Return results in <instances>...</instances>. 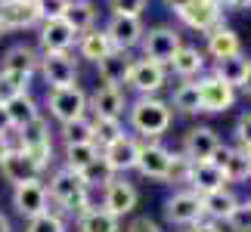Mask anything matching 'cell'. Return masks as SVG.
I'll use <instances>...</instances> for the list:
<instances>
[{
	"label": "cell",
	"instance_id": "10",
	"mask_svg": "<svg viewBox=\"0 0 251 232\" xmlns=\"http://www.w3.org/2000/svg\"><path fill=\"white\" fill-rule=\"evenodd\" d=\"M165 217H168V223H174V226L199 223V220L205 217V214H201V195L192 192V189H177L165 201Z\"/></svg>",
	"mask_w": 251,
	"mask_h": 232
},
{
	"label": "cell",
	"instance_id": "18",
	"mask_svg": "<svg viewBox=\"0 0 251 232\" xmlns=\"http://www.w3.org/2000/svg\"><path fill=\"white\" fill-rule=\"evenodd\" d=\"M105 161L112 164L115 173H127V170H137V158H140V139L130 137V133H124V137H118L115 142H109V146L102 149Z\"/></svg>",
	"mask_w": 251,
	"mask_h": 232
},
{
	"label": "cell",
	"instance_id": "49",
	"mask_svg": "<svg viewBox=\"0 0 251 232\" xmlns=\"http://www.w3.org/2000/svg\"><path fill=\"white\" fill-rule=\"evenodd\" d=\"M233 9H251V0H229Z\"/></svg>",
	"mask_w": 251,
	"mask_h": 232
},
{
	"label": "cell",
	"instance_id": "21",
	"mask_svg": "<svg viewBox=\"0 0 251 232\" xmlns=\"http://www.w3.org/2000/svg\"><path fill=\"white\" fill-rule=\"evenodd\" d=\"M217 149H220V137L211 127H192L183 137V155L189 161H211Z\"/></svg>",
	"mask_w": 251,
	"mask_h": 232
},
{
	"label": "cell",
	"instance_id": "16",
	"mask_svg": "<svg viewBox=\"0 0 251 232\" xmlns=\"http://www.w3.org/2000/svg\"><path fill=\"white\" fill-rule=\"evenodd\" d=\"M211 161L224 170L226 183H245V180H251V152L248 149H239V146L233 149V146H224V142H220V149L214 152Z\"/></svg>",
	"mask_w": 251,
	"mask_h": 232
},
{
	"label": "cell",
	"instance_id": "37",
	"mask_svg": "<svg viewBox=\"0 0 251 232\" xmlns=\"http://www.w3.org/2000/svg\"><path fill=\"white\" fill-rule=\"evenodd\" d=\"M59 137H62L65 146H72V142H93V121L84 115L78 121L59 124Z\"/></svg>",
	"mask_w": 251,
	"mask_h": 232
},
{
	"label": "cell",
	"instance_id": "42",
	"mask_svg": "<svg viewBox=\"0 0 251 232\" xmlns=\"http://www.w3.org/2000/svg\"><path fill=\"white\" fill-rule=\"evenodd\" d=\"M109 9L118 16H140L143 19V9H146V0H109Z\"/></svg>",
	"mask_w": 251,
	"mask_h": 232
},
{
	"label": "cell",
	"instance_id": "13",
	"mask_svg": "<svg viewBox=\"0 0 251 232\" xmlns=\"http://www.w3.org/2000/svg\"><path fill=\"white\" fill-rule=\"evenodd\" d=\"M137 201H140L137 186L127 183L124 177H115L109 186H105V192H102V208L112 210L118 220H124L127 214H133V210H137Z\"/></svg>",
	"mask_w": 251,
	"mask_h": 232
},
{
	"label": "cell",
	"instance_id": "20",
	"mask_svg": "<svg viewBox=\"0 0 251 232\" xmlns=\"http://www.w3.org/2000/svg\"><path fill=\"white\" fill-rule=\"evenodd\" d=\"M87 105L96 118H121L124 109H127V99H124L121 87H109V84H100L93 90V96H87Z\"/></svg>",
	"mask_w": 251,
	"mask_h": 232
},
{
	"label": "cell",
	"instance_id": "55",
	"mask_svg": "<svg viewBox=\"0 0 251 232\" xmlns=\"http://www.w3.org/2000/svg\"><path fill=\"white\" fill-rule=\"evenodd\" d=\"M248 205H251V198H248Z\"/></svg>",
	"mask_w": 251,
	"mask_h": 232
},
{
	"label": "cell",
	"instance_id": "15",
	"mask_svg": "<svg viewBox=\"0 0 251 232\" xmlns=\"http://www.w3.org/2000/svg\"><path fill=\"white\" fill-rule=\"evenodd\" d=\"M177 19L186 28H192V31H211V28L224 25V9H220L217 3H211V0H192V3H186L177 13Z\"/></svg>",
	"mask_w": 251,
	"mask_h": 232
},
{
	"label": "cell",
	"instance_id": "44",
	"mask_svg": "<svg viewBox=\"0 0 251 232\" xmlns=\"http://www.w3.org/2000/svg\"><path fill=\"white\" fill-rule=\"evenodd\" d=\"M127 232H161V226L155 220H149V217H137V220H130Z\"/></svg>",
	"mask_w": 251,
	"mask_h": 232
},
{
	"label": "cell",
	"instance_id": "39",
	"mask_svg": "<svg viewBox=\"0 0 251 232\" xmlns=\"http://www.w3.org/2000/svg\"><path fill=\"white\" fill-rule=\"evenodd\" d=\"M25 232H65V223L59 214H53V210H44V214H37L28 220Z\"/></svg>",
	"mask_w": 251,
	"mask_h": 232
},
{
	"label": "cell",
	"instance_id": "43",
	"mask_svg": "<svg viewBox=\"0 0 251 232\" xmlns=\"http://www.w3.org/2000/svg\"><path fill=\"white\" fill-rule=\"evenodd\" d=\"M236 142H239V149L251 152V112H245L242 118L236 121Z\"/></svg>",
	"mask_w": 251,
	"mask_h": 232
},
{
	"label": "cell",
	"instance_id": "34",
	"mask_svg": "<svg viewBox=\"0 0 251 232\" xmlns=\"http://www.w3.org/2000/svg\"><path fill=\"white\" fill-rule=\"evenodd\" d=\"M100 155H102V149L96 146V142H72V146H65V167L81 173L87 164H93Z\"/></svg>",
	"mask_w": 251,
	"mask_h": 232
},
{
	"label": "cell",
	"instance_id": "12",
	"mask_svg": "<svg viewBox=\"0 0 251 232\" xmlns=\"http://www.w3.org/2000/svg\"><path fill=\"white\" fill-rule=\"evenodd\" d=\"M168 81V65H161V62H152V59H133V69H130V77H127V84L137 90L140 96H155L161 87H165Z\"/></svg>",
	"mask_w": 251,
	"mask_h": 232
},
{
	"label": "cell",
	"instance_id": "19",
	"mask_svg": "<svg viewBox=\"0 0 251 232\" xmlns=\"http://www.w3.org/2000/svg\"><path fill=\"white\" fill-rule=\"evenodd\" d=\"M183 186L199 192V195H205V192H211V189L226 186V177H224V170H220L214 161H189L186 183H183Z\"/></svg>",
	"mask_w": 251,
	"mask_h": 232
},
{
	"label": "cell",
	"instance_id": "1",
	"mask_svg": "<svg viewBox=\"0 0 251 232\" xmlns=\"http://www.w3.org/2000/svg\"><path fill=\"white\" fill-rule=\"evenodd\" d=\"M47 192H50V201L62 210V214H75V217H78V214H84L87 208H93L90 189H87V183L81 180V173L72 170V167H65V164L59 170H53Z\"/></svg>",
	"mask_w": 251,
	"mask_h": 232
},
{
	"label": "cell",
	"instance_id": "45",
	"mask_svg": "<svg viewBox=\"0 0 251 232\" xmlns=\"http://www.w3.org/2000/svg\"><path fill=\"white\" fill-rule=\"evenodd\" d=\"M192 232H224V226H220V220H208V217H201L199 223H192Z\"/></svg>",
	"mask_w": 251,
	"mask_h": 232
},
{
	"label": "cell",
	"instance_id": "2",
	"mask_svg": "<svg viewBox=\"0 0 251 232\" xmlns=\"http://www.w3.org/2000/svg\"><path fill=\"white\" fill-rule=\"evenodd\" d=\"M130 127L146 139H158L161 133H168L171 121H174V109L171 102L158 99V96H140L137 102L127 109Z\"/></svg>",
	"mask_w": 251,
	"mask_h": 232
},
{
	"label": "cell",
	"instance_id": "53",
	"mask_svg": "<svg viewBox=\"0 0 251 232\" xmlns=\"http://www.w3.org/2000/svg\"><path fill=\"white\" fill-rule=\"evenodd\" d=\"M6 3H16V0H0V6H6Z\"/></svg>",
	"mask_w": 251,
	"mask_h": 232
},
{
	"label": "cell",
	"instance_id": "35",
	"mask_svg": "<svg viewBox=\"0 0 251 232\" xmlns=\"http://www.w3.org/2000/svg\"><path fill=\"white\" fill-rule=\"evenodd\" d=\"M118 177V173L112 170V164L105 161V155H100V158H96L93 164H87V167L81 170V180L87 183V189H96V186H109V183Z\"/></svg>",
	"mask_w": 251,
	"mask_h": 232
},
{
	"label": "cell",
	"instance_id": "40",
	"mask_svg": "<svg viewBox=\"0 0 251 232\" xmlns=\"http://www.w3.org/2000/svg\"><path fill=\"white\" fill-rule=\"evenodd\" d=\"M224 223H226L229 232H251V205L248 201H239L233 208V214H229Z\"/></svg>",
	"mask_w": 251,
	"mask_h": 232
},
{
	"label": "cell",
	"instance_id": "28",
	"mask_svg": "<svg viewBox=\"0 0 251 232\" xmlns=\"http://www.w3.org/2000/svg\"><path fill=\"white\" fill-rule=\"evenodd\" d=\"M171 69H174L177 77H183V81H192V77H199L201 71H205V53H201L199 46H186V44H183L180 50L174 53Z\"/></svg>",
	"mask_w": 251,
	"mask_h": 232
},
{
	"label": "cell",
	"instance_id": "26",
	"mask_svg": "<svg viewBox=\"0 0 251 232\" xmlns=\"http://www.w3.org/2000/svg\"><path fill=\"white\" fill-rule=\"evenodd\" d=\"M239 205V198H236V192L233 189H226V186H220V189H211L201 195V214H205L208 220H224L233 214V208Z\"/></svg>",
	"mask_w": 251,
	"mask_h": 232
},
{
	"label": "cell",
	"instance_id": "25",
	"mask_svg": "<svg viewBox=\"0 0 251 232\" xmlns=\"http://www.w3.org/2000/svg\"><path fill=\"white\" fill-rule=\"evenodd\" d=\"M0 22L6 31H25V28H34L41 22V16H37L34 0H16V3L0 6Z\"/></svg>",
	"mask_w": 251,
	"mask_h": 232
},
{
	"label": "cell",
	"instance_id": "52",
	"mask_svg": "<svg viewBox=\"0 0 251 232\" xmlns=\"http://www.w3.org/2000/svg\"><path fill=\"white\" fill-rule=\"evenodd\" d=\"M211 3H217L220 9H224V6H229V0H211Z\"/></svg>",
	"mask_w": 251,
	"mask_h": 232
},
{
	"label": "cell",
	"instance_id": "11",
	"mask_svg": "<svg viewBox=\"0 0 251 232\" xmlns=\"http://www.w3.org/2000/svg\"><path fill=\"white\" fill-rule=\"evenodd\" d=\"M199 96H201V112L208 115H224L236 102V87L224 84L217 74H208L199 81Z\"/></svg>",
	"mask_w": 251,
	"mask_h": 232
},
{
	"label": "cell",
	"instance_id": "36",
	"mask_svg": "<svg viewBox=\"0 0 251 232\" xmlns=\"http://www.w3.org/2000/svg\"><path fill=\"white\" fill-rule=\"evenodd\" d=\"M118 137H124L121 118H96V115H93V142H96V146L105 149L109 142H115Z\"/></svg>",
	"mask_w": 251,
	"mask_h": 232
},
{
	"label": "cell",
	"instance_id": "27",
	"mask_svg": "<svg viewBox=\"0 0 251 232\" xmlns=\"http://www.w3.org/2000/svg\"><path fill=\"white\" fill-rule=\"evenodd\" d=\"M3 112H6L9 124H13V130H22L25 124H31L34 118H41V105H37V99L28 90L19 93V96H13V99L3 105Z\"/></svg>",
	"mask_w": 251,
	"mask_h": 232
},
{
	"label": "cell",
	"instance_id": "47",
	"mask_svg": "<svg viewBox=\"0 0 251 232\" xmlns=\"http://www.w3.org/2000/svg\"><path fill=\"white\" fill-rule=\"evenodd\" d=\"M13 146H16V142L9 139V137H0V161H3V155H6L9 149H13Z\"/></svg>",
	"mask_w": 251,
	"mask_h": 232
},
{
	"label": "cell",
	"instance_id": "32",
	"mask_svg": "<svg viewBox=\"0 0 251 232\" xmlns=\"http://www.w3.org/2000/svg\"><path fill=\"white\" fill-rule=\"evenodd\" d=\"M65 22H69L78 34L90 31V28H96V6L90 0H72L69 9H65Z\"/></svg>",
	"mask_w": 251,
	"mask_h": 232
},
{
	"label": "cell",
	"instance_id": "29",
	"mask_svg": "<svg viewBox=\"0 0 251 232\" xmlns=\"http://www.w3.org/2000/svg\"><path fill=\"white\" fill-rule=\"evenodd\" d=\"M78 232H121V220L100 205L78 214Z\"/></svg>",
	"mask_w": 251,
	"mask_h": 232
},
{
	"label": "cell",
	"instance_id": "17",
	"mask_svg": "<svg viewBox=\"0 0 251 232\" xmlns=\"http://www.w3.org/2000/svg\"><path fill=\"white\" fill-rule=\"evenodd\" d=\"M37 44H41V53H69L78 44V31L65 19H50V22H41Z\"/></svg>",
	"mask_w": 251,
	"mask_h": 232
},
{
	"label": "cell",
	"instance_id": "48",
	"mask_svg": "<svg viewBox=\"0 0 251 232\" xmlns=\"http://www.w3.org/2000/svg\"><path fill=\"white\" fill-rule=\"evenodd\" d=\"M165 3H168V6L174 9V13H180V9L186 6V3H192V0H165Z\"/></svg>",
	"mask_w": 251,
	"mask_h": 232
},
{
	"label": "cell",
	"instance_id": "4",
	"mask_svg": "<svg viewBox=\"0 0 251 232\" xmlns=\"http://www.w3.org/2000/svg\"><path fill=\"white\" fill-rule=\"evenodd\" d=\"M47 109L59 124H69V121H78L87 115V93L81 90L78 84L72 87H56V90H47Z\"/></svg>",
	"mask_w": 251,
	"mask_h": 232
},
{
	"label": "cell",
	"instance_id": "51",
	"mask_svg": "<svg viewBox=\"0 0 251 232\" xmlns=\"http://www.w3.org/2000/svg\"><path fill=\"white\" fill-rule=\"evenodd\" d=\"M0 232H13V226H9V220L0 214Z\"/></svg>",
	"mask_w": 251,
	"mask_h": 232
},
{
	"label": "cell",
	"instance_id": "6",
	"mask_svg": "<svg viewBox=\"0 0 251 232\" xmlns=\"http://www.w3.org/2000/svg\"><path fill=\"white\" fill-rule=\"evenodd\" d=\"M37 71H41V77L47 81L50 90L78 84V62H75L72 53H41Z\"/></svg>",
	"mask_w": 251,
	"mask_h": 232
},
{
	"label": "cell",
	"instance_id": "14",
	"mask_svg": "<svg viewBox=\"0 0 251 232\" xmlns=\"http://www.w3.org/2000/svg\"><path fill=\"white\" fill-rule=\"evenodd\" d=\"M0 173H3V180L6 183H13V186H19V183H28V180H37L41 177V164H37L31 155H28L25 149H19L13 146L6 155H3V161H0Z\"/></svg>",
	"mask_w": 251,
	"mask_h": 232
},
{
	"label": "cell",
	"instance_id": "7",
	"mask_svg": "<svg viewBox=\"0 0 251 232\" xmlns=\"http://www.w3.org/2000/svg\"><path fill=\"white\" fill-rule=\"evenodd\" d=\"M13 208L25 220H31L37 214H44V210H50V192H47V183L37 177V180H28V183L13 186Z\"/></svg>",
	"mask_w": 251,
	"mask_h": 232
},
{
	"label": "cell",
	"instance_id": "50",
	"mask_svg": "<svg viewBox=\"0 0 251 232\" xmlns=\"http://www.w3.org/2000/svg\"><path fill=\"white\" fill-rule=\"evenodd\" d=\"M239 90H245V93L251 96V65H248V74H245V81H242V87H239Z\"/></svg>",
	"mask_w": 251,
	"mask_h": 232
},
{
	"label": "cell",
	"instance_id": "22",
	"mask_svg": "<svg viewBox=\"0 0 251 232\" xmlns=\"http://www.w3.org/2000/svg\"><path fill=\"white\" fill-rule=\"evenodd\" d=\"M130 69H133V56H130V50H112L109 56H102V59L96 62L100 81H102V84H109V87H121V84H127Z\"/></svg>",
	"mask_w": 251,
	"mask_h": 232
},
{
	"label": "cell",
	"instance_id": "3",
	"mask_svg": "<svg viewBox=\"0 0 251 232\" xmlns=\"http://www.w3.org/2000/svg\"><path fill=\"white\" fill-rule=\"evenodd\" d=\"M16 146L31 155V158L41 164V170H47L53 164V130H50V121L41 115V118H34L31 124H25L22 130H16Z\"/></svg>",
	"mask_w": 251,
	"mask_h": 232
},
{
	"label": "cell",
	"instance_id": "30",
	"mask_svg": "<svg viewBox=\"0 0 251 232\" xmlns=\"http://www.w3.org/2000/svg\"><path fill=\"white\" fill-rule=\"evenodd\" d=\"M78 53H81V59H90V62H100L102 56H109L115 46L109 41V34L102 31V28H90V31H84L78 34Z\"/></svg>",
	"mask_w": 251,
	"mask_h": 232
},
{
	"label": "cell",
	"instance_id": "41",
	"mask_svg": "<svg viewBox=\"0 0 251 232\" xmlns=\"http://www.w3.org/2000/svg\"><path fill=\"white\" fill-rule=\"evenodd\" d=\"M69 3H72V0H34L41 22H50V19H65V9H69Z\"/></svg>",
	"mask_w": 251,
	"mask_h": 232
},
{
	"label": "cell",
	"instance_id": "8",
	"mask_svg": "<svg viewBox=\"0 0 251 232\" xmlns=\"http://www.w3.org/2000/svg\"><path fill=\"white\" fill-rule=\"evenodd\" d=\"M140 46H143V56H146V59L171 65L174 53L183 46V41H180V31H174V28H168V25H158V28H152V31L143 34Z\"/></svg>",
	"mask_w": 251,
	"mask_h": 232
},
{
	"label": "cell",
	"instance_id": "38",
	"mask_svg": "<svg viewBox=\"0 0 251 232\" xmlns=\"http://www.w3.org/2000/svg\"><path fill=\"white\" fill-rule=\"evenodd\" d=\"M28 84H31V77L13 74V71H3V69H0V105H6V102L13 99V96H19V93H25Z\"/></svg>",
	"mask_w": 251,
	"mask_h": 232
},
{
	"label": "cell",
	"instance_id": "23",
	"mask_svg": "<svg viewBox=\"0 0 251 232\" xmlns=\"http://www.w3.org/2000/svg\"><path fill=\"white\" fill-rule=\"evenodd\" d=\"M205 50L214 62H220V59H226V56L242 53V41H239V34L229 25H217L205 34Z\"/></svg>",
	"mask_w": 251,
	"mask_h": 232
},
{
	"label": "cell",
	"instance_id": "9",
	"mask_svg": "<svg viewBox=\"0 0 251 232\" xmlns=\"http://www.w3.org/2000/svg\"><path fill=\"white\" fill-rule=\"evenodd\" d=\"M102 31L109 34V41H112L115 50H133V46L143 44L146 25H143L140 16H118V13H112Z\"/></svg>",
	"mask_w": 251,
	"mask_h": 232
},
{
	"label": "cell",
	"instance_id": "24",
	"mask_svg": "<svg viewBox=\"0 0 251 232\" xmlns=\"http://www.w3.org/2000/svg\"><path fill=\"white\" fill-rule=\"evenodd\" d=\"M37 65H41V53H37L34 46H28V44H13L3 53V59H0V69L3 71L25 74V77H31L37 71Z\"/></svg>",
	"mask_w": 251,
	"mask_h": 232
},
{
	"label": "cell",
	"instance_id": "31",
	"mask_svg": "<svg viewBox=\"0 0 251 232\" xmlns=\"http://www.w3.org/2000/svg\"><path fill=\"white\" fill-rule=\"evenodd\" d=\"M248 65H251V62L245 59L242 53H239V56H226V59H220V62L214 65V74H217L224 84H229V87H236V90H239V87H242V81H245V74H248Z\"/></svg>",
	"mask_w": 251,
	"mask_h": 232
},
{
	"label": "cell",
	"instance_id": "5",
	"mask_svg": "<svg viewBox=\"0 0 251 232\" xmlns=\"http://www.w3.org/2000/svg\"><path fill=\"white\" fill-rule=\"evenodd\" d=\"M171 167H174V152H171L168 146H161L158 139L140 142V158H137L140 177L168 183V180H171Z\"/></svg>",
	"mask_w": 251,
	"mask_h": 232
},
{
	"label": "cell",
	"instance_id": "33",
	"mask_svg": "<svg viewBox=\"0 0 251 232\" xmlns=\"http://www.w3.org/2000/svg\"><path fill=\"white\" fill-rule=\"evenodd\" d=\"M171 109H177L183 115H196L201 112V96H199V81H183L171 96Z\"/></svg>",
	"mask_w": 251,
	"mask_h": 232
},
{
	"label": "cell",
	"instance_id": "54",
	"mask_svg": "<svg viewBox=\"0 0 251 232\" xmlns=\"http://www.w3.org/2000/svg\"><path fill=\"white\" fill-rule=\"evenodd\" d=\"M6 34V28H3V22H0V37H3Z\"/></svg>",
	"mask_w": 251,
	"mask_h": 232
},
{
	"label": "cell",
	"instance_id": "46",
	"mask_svg": "<svg viewBox=\"0 0 251 232\" xmlns=\"http://www.w3.org/2000/svg\"><path fill=\"white\" fill-rule=\"evenodd\" d=\"M13 124H9V118H6V112H3V105H0V137H13Z\"/></svg>",
	"mask_w": 251,
	"mask_h": 232
}]
</instances>
